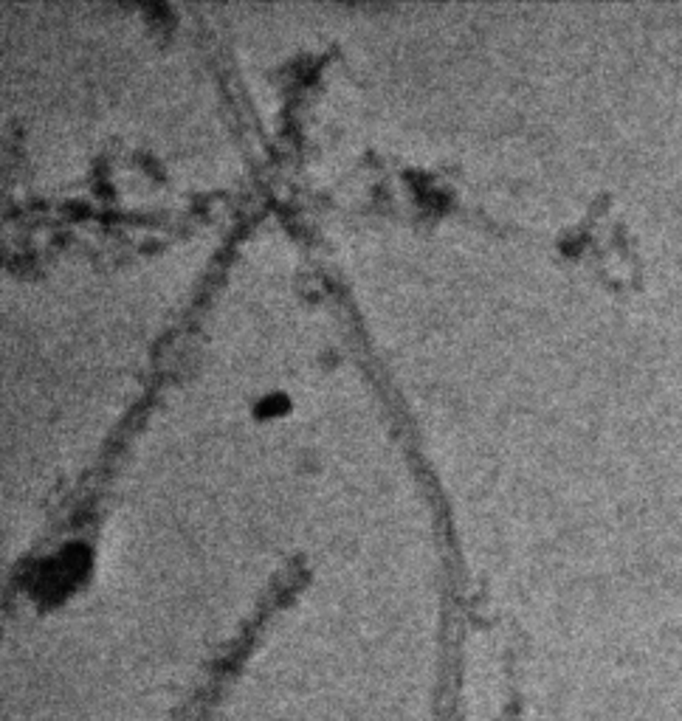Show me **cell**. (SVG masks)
<instances>
[{
  "instance_id": "cell-1",
  "label": "cell",
  "mask_w": 682,
  "mask_h": 721,
  "mask_svg": "<svg viewBox=\"0 0 682 721\" xmlns=\"http://www.w3.org/2000/svg\"><path fill=\"white\" fill-rule=\"evenodd\" d=\"M285 409H288V395H285V392H271V395L259 398V403H257V414H259V417H265V414H279V411H285Z\"/></svg>"
}]
</instances>
